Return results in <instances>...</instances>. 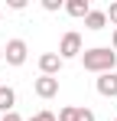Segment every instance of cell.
I'll use <instances>...</instances> for the list:
<instances>
[{
	"mask_svg": "<svg viewBox=\"0 0 117 121\" xmlns=\"http://www.w3.org/2000/svg\"><path fill=\"white\" fill-rule=\"evenodd\" d=\"M81 62H85V69H88V72L104 75V72H114L117 52L111 49V46H94V49H85V52H81Z\"/></svg>",
	"mask_w": 117,
	"mask_h": 121,
	"instance_id": "6da1fadb",
	"label": "cell"
},
{
	"mask_svg": "<svg viewBox=\"0 0 117 121\" xmlns=\"http://www.w3.org/2000/svg\"><path fill=\"white\" fill-rule=\"evenodd\" d=\"M85 49H81V36H78L75 30H68L65 36H62V43H58V56H62V62L65 59H75V56H81Z\"/></svg>",
	"mask_w": 117,
	"mask_h": 121,
	"instance_id": "7a4b0ae2",
	"label": "cell"
},
{
	"mask_svg": "<svg viewBox=\"0 0 117 121\" xmlns=\"http://www.w3.org/2000/svg\"><path fill=\"white\" fill-rule=\"evenodd\" d=\"M26 52H29V49H26L23 39H10L3 46V59L10 62V65H23V62H26Z\"/></svg>",
	"mask_w": 117,
	"mask_h": 121,
	"instance_id": "3957f363",
	"label": "cell"
},
{
	"mask_svg": "<svg viewBox=\"0 0 117 121\" xmlns=\"http://www.w3.org/2000/svg\"><path fill=\"white\" fill-rule=\"evenodd\" d=\"M39 72L58 79V72H62V56H58V52H42V56H39Z\"/></svg>",
	"mask_w": 117,
	"mask_h": 121,
	"instance_id": "277c9868",
	"label": "cell"
},
{
	"mask_svg": "<svg viewBox=\"0 0 117 121\" xmlns=\"http://www.w3.org/2000/svg\"><path fill=\"white\" fill-rule=\"evenodd\" d=\"M33 92H36L39 98H55V95H58V79H52V75H39V79L33 82Z\"/></svg>",
	"mask_w": 117,
	"mask_h": 121,
	"instance_id": "5b68a950",
	"label": "cell"
},
{
	"mask_svg": "<svg viewBox=\"0 0 117 121\" xmlns=\"http://www.w3.org/2000/svg\"><path fill=\"white\" fill-rule=\"evenodd\" d=\"M98 95H104V98H117V72H104V75H98Z\"/></svg>",
	"mask_w": 117,
	"mask_h": 121,
	"instance_id": "8992f818",
	"label": "cell"
},
{
	"mask_svg": "<svg viewBox=\"0 0 117 121\" xmlns=\"http://www.w3.org/2000/svg\"><path fill=\"white\" fill-rule=\"evenodd\" d=\"M65 13L75 17V20H85V17L91 13V3H88V0H68V3H65Z\"/></svg>",
	"mask_w": 117,
	"mask_h": 121,
	"instance_id": "52a82bcc",
	"label": "cell"
},
{
	"mask_svg": "<svg viewBox=\"0 0 117 121\" xmlns=\"http://www.w3.org/2000/svg\"><path fill=\"white\" fill-rule=\"evenodd\" d=\"M85 26H88L91 33H98V30H104V26H107V13H104V10H91V13L85 17Z\"/></svg>",
	"mask_w": 117,
	"mask_h": 121,
	"instance_id": "ba28073f",
	"label": "cell"
},
{
	"mask_svg": "<svg viewBox=\"0 0 117 121\" xmlns=\"http://www.w3.org/2000/svg\"><path fill=\"white\" fill-rule=\"evenodd\" d=\"M13 105H16V92L10 85H0V111L7 115V111H13Z\"/></svg>",
	"mask_w": 117,
	"mask_h": 121,
	"instance_id": "9c48e42d",
	"label": "cell"
},
{
	"mask_svg": "<svg viewBox=\"0 0 117 121\" xmlns=\"http://www.w3.org/2000/svg\"><path fill=\"white\" fill-rule=\"evenodd\" d=\"M75 118H78V108H75V105H68V108L58 111V121H75Z\"/></svg>",
	"mask_w": 117,
	"mask_h": 121,
	"instance_id": "30bf717a",
	"label": "cell"
},
{
	"mask_svg": "<svg viewBox=\"0 0 117 121\" xmlns=\"http://www.w3.org/2000/svg\"><path fill=\"white\" fill-rule=\"evenodd\" d=\"M65 3L62 0H42V10H49V13H55V10H62Z\"/></svg>",
	"mask_w": 117,
	"mask_h": 121,
	"instance_id": "8fae6325",
	"label": "cell"
},
{
	"mask_svg": "<svg viewBox=\"0 0 117 121\" xmlns=\"http://www.w3.org/2000/svg\"><path fill=\"white\" fill-rule=\"evenodd\" d=\"M29 121H58V118L52 115V111H36V115H33Z\"/></svg>",
	"mask_w": 117,
	"mask_h": 121,
	"instance_id": "7c38bea8",
	"label": "cell"
},
{
	"mask_svg": "<svg viewBox=\"0 0 117 121\" xmlns=\"http://www.w3.org/2000/svg\"><path fill=\"white\" fill-rule=\"evenodd\" d=\"M75 121H94V111H91V108H78V118Z\"/></svg>",
	"mask_w": 117,
	"mask_h": 121,
	"instance_id": "4fadbf2b",
	"label": "cell"
},
{
	"mask_svg": "<svg viewBox=\"0 0 117 121\" xmlns=\"http://www.w3.org/2000/svg\"><path fill=\"white\" fill-rule=\"evenodd\" d=\"M104 13H107V20L114 23V30H117V3H111V7H107V10H104Z\"/></svg>",
	"mask_w": 117,
	"mask_h": 121,
	"instance_id": "5bb4252c",
	"label": "cell"
},
{
	"mask_svg": "<svg viewBox=\"0 0 117 121\" xmlns=\"http://www.w3.org/2000/svg\"><path fill=\"white\" fill-rule=\"evenodd\" d=\"M0 121H23V118H20L16 111H7V115H0Z\"/></svg>",
	"mask_w": 117,
	"mask_h": 121,
	"instance_id": "9a60e30c",
	"label": "cell"
},
{
	"mask_svg": "<svg viewBox=\"0 0 117 121\" xmlns=\"http://www.w3.org/2000/svg\"><path fill=\"white\" fill-rule=\"evenodd\" d=\"M111 49L117 52V30H114V39H111Z\"/></svg>",
	"mask_w": 117,
	"mask_h": 121,
	"instance_id": "2e32d148",
	"label": "cell"
},
{
	"mask_svg": "<svg viewBox=\"0 0 117 121\" xmlns=\"http://www.w3.org/2000/svg\"><path fill=\"white\" fill-rule=\"evenodd\" d=\"M0 59H3V46H0Z\"/></svg>",
	"mask_w": 117,
	"mask_h": 121,
	"instance_id": "e0dca14e",
	"label": "cell"
},
{
	"mask_svg": "<svg viewBox=\"0 0 117 121\" xmlns=\"http://www.w3.org/2000/svg\"><path fill=\"white\" fill-rule=\"evenodd\" d=\"M114 121H117V118H114Z\"/></svg>",
	"mask_w": 117,
	"mask_h": 121,
	"instance_id": "ac0fdd59",
	"label": "cell"
}]
</instances>
